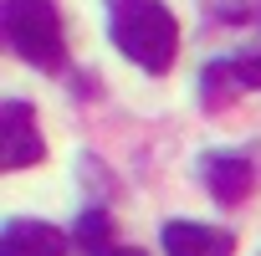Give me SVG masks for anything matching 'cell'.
Returning a JSON list of instances; mask_svg holds the SVG:
<instances>
[{
	"label": "cell",
	"instance_id": "52a82bcc",
	"mask_svg": "<svg viewBox=\"0 0 261 256\" xmlns=\"http://www.w3.org/2000/svg\"><path fill=\"white\" fill-rule=\"evenodd\" d=\"M77 241H82V251L108 256V251H113V246H108V215H102V210H87V215L77 220Z\"/></svg>",
	"mask_w": 261,
	"mask_h": 256
},
{
	"label": "cell",
	"instance_id": "277c9868",
	"mask_svg": "<svg viewBox=\"0 0 261 256\" xmlns=\"http://www.w3.org/2000/svg\"><path fill=\"white\" fill-rule=\"evenodd\" d=\"M200 174H205V185H210V195H215L220 205L246 200L251 185H256L251 154H205V159H200Z\"/></svg>",
	"mask_w": 261,
	"mask_h": 256
},
{
	"label": "cell",
	"instance_id": "7a4b0ae2",
	"mask_svg": "<svg viewBox=\"0 0 261 256\" xmlns=\"http://www.w3.org/2000/svg\"><path fill=\"white\" fill-rule=\"evenodd\" d=\"M0 41L41 72H62L67 31L51 0H0Z\"/></svg>",
	"mask_w": 261,
	"mask_h": 256
},
{
	"label": "cell",
	"instance_id": "5b68a950",
	"mask_svg": "<svg viewBox=\"0 0 261 256\" xmlns=\"http://www.w3.org/2000/svg\"><path fill=\"white\" fill-rule=\"evenodd\" d=\"M164 251H169V256H236V236L220 231V225L169 220V225H164Z\"/></svg>",
	"mask_w": 261,
	"mask_h": 256
},
{
	"label": "cell",
	"instance_id": "6da1fadb",
	"mask_svg": "<svg viewBox=\"0 0 261 256\" xmlns=\"http://www.w3.org/2000/svg\"><path fill=\"white\" fill-rule=\"evenodd\" d=\"M108 31L128 62H139L154 77L169 72L179 57V21L164 0H108Z\"/></svg>",
	"mask_w": 261,
	"mask_h": 256
},
{
	"label": "cell",
	"instance_id": "ba28073f",
	"mask_svg": "<svg viewBox=\"0 0 261 256\" xmlns=\"http://www.w3.org/2000/svg\"><path fill=\"white\" fill-rule=\"evenodd\" d=\"M230 72L241 77V87H261V36H256L241 57H230Z\"/></svg>",
	"mask_w": 261,
	"mask_h": 256
},
{
	"label": "cell",
	"instance_id": "3957f363",
	"mask_svg": "<svg viewBox=\"0 0 261 256\" xmlns=\"http://www.w3.org/2000/svg\"><path fill=\"white\" fill-rule=\"evenodd\" d=\"M46 159V139L36 128L31 103H0V174L31 169Z\"/></svg>",
	"mask_w": 261,
	"mask_h": 256
},
{
	"label": "cell",
	"instance_id": "9c48e42d",
	"mask_svg": "<svg viewBox=\"0 0 261 256\" xmlns=\"http://www.w3.org/2000/svg\"><path fill=\"white\" fill-rule=\"evenodd\" d=\"M108 256H144V251H139V246H113Z\"/></svg>",
	"mask_w": 261,
	"mask_h": 256
},
{
	"label": "cell",
	"instance_id": "8992f818",
	"mask_svg": "<svg viewBox=\"0 0 261 256\" xmlns=\"http://www.w3.org/2000/svg\"><path fill=\"white\" fill-rule=\"evenodd\" d=\"M0 256H67V236L46 220H11L0 231Z\"/></svg>",
	"mask_w": 261,
	"mask_h": 256
}]
</instances>
